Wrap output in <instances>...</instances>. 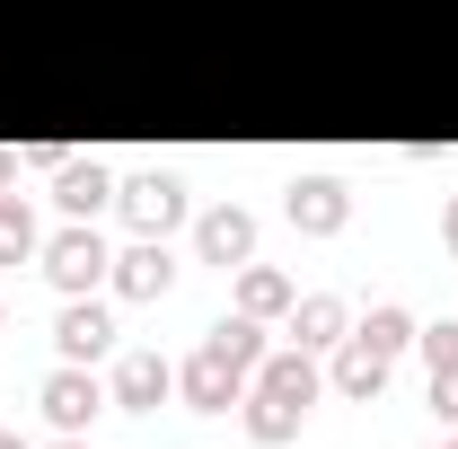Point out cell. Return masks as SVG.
I'll return each instance as SVG.
<instances>
[{"instance_id":"cell-21","label":"cell","mask_w":458,"mask_h":449,"mask_svg":"<svg viewBox=\"0 0 458 449\" xmlns=\"http://www.w3.org/2000/svg\"><path fill=\"white\" fill-rule=\"evenodd\" d=\"M9 176H18V159H9V150H0V185H9Z\"/></svg>"},{"instance_id":"cell-16","label":"cell","mask_w":458,"mask_h":449,"mask_svg":"<svg viewBox=\"0 0 458 449\" xmlns=\"http://www.w3.org/2000/svg\"><path fill=\"white\" fill-rule=\"evenodd\" d=\"M203 343H221L238 370H256V361H265V318H247V309H238V318H221V326H212Z\"/></svg>"},{"instance_id":"cell-20","label":"cell","mask_w":458,"mask_h":449,"mask_svg":"<svg viewBox=\"0 0 458 449\" xmlns=\"http://www.w3.org/2000/svg\"><path fill=\"white\" fill-rule=\"evenodd\" d=\"M441 247H458V194H450V212H441Z\"/></svg>"},{"instance_id":"cell-8","label":"cell","mask_w":458,"mask_h":449,"mask_svg":"<svg viewBox=\"0 0 458 449\" xmlns=\"http://www.w3.org/2000/svg\"><path fill=\"white\" fill-rule=\"evenodd\" d=\"M114 291L123 300H168V282H176V256H168V238H132L123 256H114Z\"/></svg>"},{"instance_id":"cell-1","label":"cell","mask_w":458,"mask_h":449,"mask_svg":"<svg viewBox=\"0 0 458 449\" xmlns=\"http://www.w3.org/2000/svg\"><path fill=\"white\" fill-rule=\"evenodd\" d=\"M318 361H309V343H291V352H265L256 370H247V396H238V414H247V432L265 449L300 441V423H309V405H318Z\"/></svg>"},{"instance_id":"cell-7","label":"cell","mask_w":458,"mask_h":449,"mask_svg":"<svg viewBox=\"0 0 458 449\" xmlns=\"http://www.w3.org/2000/svg\"><path fill=\"white\" fill-rule=\"evenodd\" d=\"M54 352L62 361H106L114 352V318L80 291V300H62V318H54Z\"/></svg>"},{"instance_id":"cell-4","label":"cell","mask_w":458,"mask_h":449,"mask_svg":"<svg viewBox=\"0 0 458 449\" xmlns=\"http://www.w3.org/2000/svg\"><path fill=\"white\" fill-rule=\"evenodd\" d=\"M114 203H123L132 238H168V229L185 221V185H176L168 168H150V176H123V185H114Z\"/></svg>"},{"instance_id":"cell-2","label":"cell","mask_w":458,"mask_h":449,"mask_svg":"<svg viewBox=\"0 0 458 449\" xmlns=\"http://www.w3.org/2000/svg\"><path fill=\"white\" fill-rule=\"evenodd\" d=\"M36 256H45V274H54V291H62V300H80V291H98V282L114 274V247H106V238H98L89 221L54 229V238H45Z\"/></svg>"},{"instance_id":"cell-15","label":"cell","mask_w":458,"mask_h":449,"mask_svg":"<svg viewBox=\"0 0 458 449\" xmlns=\"http://www.w3.org/2000/svg\"><path fill=\"white\" fill-rule=\"evenodd\" d=\"M352 335L370 343V352H388V361H397L405 343H414V318H405L397 300H379V309H370V318H352Z\"/></svg>"},{"instance_id":"cell-10","label":"cell","mask_w":458,"mask_h":449,"mask_svg":"<svg viewBox=\"0 0 458 449\" xmlns=\"http://www.w3.org/2000/svg\"><path fill=\"white\" fill-rule=\"evenodd\" d=\"M194 247H203V265H247L256 256V212H238V203L203 212L194 221Z\"/></svg>"},{"instance_id":"cell-12","label":"cell","mask_w":458,"mask_h":449,"mask_svg":"<svg viewBox=\"0 0 458 449\" xmlns=\"http://www.w3.org/2000/svg\"><path fill=\"white\" fill-rule=\"evenodd\" d=\"M291 335L309 343V352H327V343L352 335V309H344L335 291H309V300H291Z\"/></svg>"},{"instance_id":"cell-23","label":"cell","mask_w":458,"mask_h":449,"mask_svg":"<svg viewBox=\"0 0 458 449\" xmlns=\"http://www.w3.org/2000/svg\"><path fill=\"white\" fill-rule=\"evenodd\" d=\"M0 449H27V441H18V432H0Z\"/></svg>"},{"instance_id":"cell-22","label":"cell","mask_w":458,"mask_h":449,"mask_svg":"<svg viewBox=\"0 0 458 449\" xmlns=\"http://www.w3.org/2000/svg\"><path fill=\"white\" fill-rule=\"evenodd\" d=\"M54 449H89V441H80V432H62V441H54Z\"/></svg>"},{"instance_id":"cell-3","label":"cell","mask_w":458,"mask_h":449,"mask_svg":"<svg viewBox=\"0 0 458 449\" xmlns=\"http://www.w3.org/2000/svg\"><path fill=\"white\" fill-rule=\"evenodd\" d=\"M36 405H45V423H54V432H89V414L114 405V396H106V379H98L89 361H54V370H45V388H36Z\"/></svg>"},{"instance_id":"cell-5","label":"cell","mask_w":458,"mask_h":449,"mask_svg":"<svg viewBox=\"0 0 458 449\" xmlns=\"http://www.w3.org/2000/svg\"><path fill=\"white\" fill-rule=\"evenodd\" d=\"M176 388H185V405H194V414H229V405L247 396V370L229 361L221 343H203V352H194V361L176 370Z\"/></svg>"},{"instance_id":"cell-11","label":"cell","mask_w":458,"mask_h":449,"mask_svg":"<svg viewBox=\"0 0 458 449\" xmlns=\"http://www.w3.org/2000/svg\"><path fill=\"white\" fill-rule=\"evenodd\" d=\"M168 388H176V370L159 361V352H123V361H114V379H106V396H114V405H132V414H141V405H159Z\"/></svg>"},{"instance_id":"cell-18","label":"cell","mask_w":458,"mask_h":449,"mask_svg":"<svg viewBox=\"0 0 458 449\" xmlns=\"http://www.w3.org/2000/svg\"><path fill=\"white\" fill-rule=\"evenodd\" d=\"M414 352H423V370H458V318H441V326H414Z\"/></svg>"},{"instance_id":"cell-13","label":"cell","mask_w":458,"mask_h":449,"mask_svg":"<svg viewBox=\"0 0 458 449\" xmlns=\"http://www.w3.org/2000/svg\"><path fill=\"white\" fill-rule=\"evenodd\" d=\"M388 370H397V361H388V352H370L361 335L335 343V388H344V396H379V388H388Z\"/></svg>"},{"instance_id":"cell-19","label":"cell","mask_w":458,"mask_h":449,"mask_svg":"<svg viewBox=\"0 0 458 449\" xmlns=\"http://www.w3.org/2000/svg\"><path fill=\"white\" fill-rule=\"evenodd\" d=\"M432 414L458 423V370H432Z\"/></svg>"},{"instance_id":"cell-14","label":"cell","mask_w":458,"mask_h":449,"mask_svg":"<svg viewBox=\"0 0 458 449\" xmlns=\"http://www.w3.org/2000/svg\"><path fill=\"white\" fill-rule=\"evenodd\" d=\"M291 274H274V265H238V309L247 318H291Z\"/></svg>"},{"instance_id":"cell-24","label":"cell","mask_w":458,"mask_h":449,"mask_svg":"<svg viewBox=\"0 0 458 449\" xmlns=\"http://www.w3.org/2000/svg\"><path fill=\"white\" fill-rule=\"evenodd\" d=\"M432 449H458V432H450V441H432Z\"/></svg>"},{"instance_id":"cell-17","label":"cell","mask_w":458,"mask_h":449,"mask_svg":"<svg viewBox=\"0 0 458 449\" xmlns=\"http://www.w3.org/2000/svg\"><path fill=\"white\" fill-rule=\"evenodd\" d=\"M45 238H36V212L18 203V194H0V265H18V256H36Z\"/></svg>"},{"instance_id":"cell-9","label":"cell","mask_w":458,"mask_h":449,"mask_svg":"<svg viewBox=\"0 0 458 449\" xmlns=\"http://www.w3.org/2000/svg\"><path fill=\"white\" fill-rule=\"evenodd\" d=\"M114 185H123V176H114L106 159H62L54 168V203L71 212V221H98V212L114 203Z\"/></svg>"},{"instance_id":"cell-6","label":"cell","mask_w":458,"mask_h":449,"mask_svg":"<svg viewBox=\"0 0 458 449\" xmlns=\"http://www.w3.org/2000/svg\"><path fill=\"white\" fill-rule=\"evenodd\" d=\"M283 212H291V229H309V238H335V229L352 221V194H344L335 176H291Z\"/></svg>"}]
</instances>
